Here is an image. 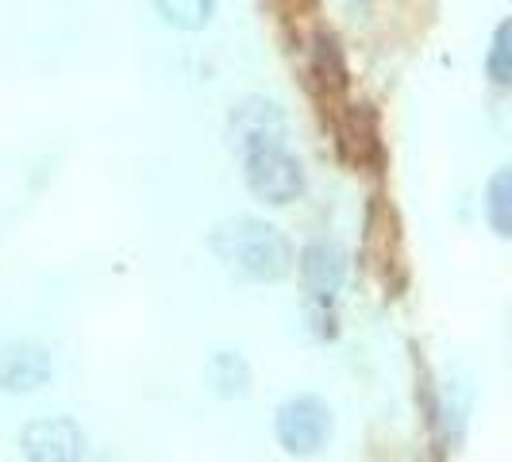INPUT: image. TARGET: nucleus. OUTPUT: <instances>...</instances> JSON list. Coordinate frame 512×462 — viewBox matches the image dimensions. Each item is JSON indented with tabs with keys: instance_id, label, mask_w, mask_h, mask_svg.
<instances>
[{
	"instance_id": "obj_1",
	"label": "nucleus",
	"mask_w": 512,
	"mask_h": 462,
	"mask_svg": "<svg viewBox=\"0 0 512 462\" xmlns=\"http://www.w3.org/2000/svg\"><path fill=\"white\" fill-rule=\"evenodd\" d=\"M208 247L231 274H239L247 282H278L293 266V247H289L285 231L258 216L220 220L208 235Z\"/></svg>"
},
{
	"instance_id": "obj_2",
	"label": "nucleus",
	"mask_w": 512,
	"mask_h": 462,
	"mask_svg": "<svg viewBox=\"0 0 512 462\" xmlns=\"http://www.w3.org/2000/svg\"><path fill=\"white\" fill-rule=\"evenodd\" d=\"M332 405L316 393H297L289 397L278 416H274V436L282 443L285 455H297V459H308V455H320L332 439Z\"/></svg>"
},
{
	"instance_id": "obj_3",
	"label": "nucleus",
	"mask_w": 512,
	"mask_h": 462,
	"mask_svg": "<svg viewBox=\"0 0 512 462\" xmlns=\"http://www.w3.org/2000/svg\"><path fill=\"white\" fill-rule=\"evenodd\" d=\"M243 178L258 201L278 208L293 205L305 193V166L285 147H262V151L243 154Z\"/></svg>"
},
{
	"instance_id": "obj_4",
	"label": "nucleus",
	"mask_w": 512,
	"mask_h": 462,
	"mask_svg": "<svg viewBox=\"0 0 512 462\" xmlns=\"http://www.w3.org/2000/svg\"><path fill=\"white\" fill-rule=\"evenodd\" d=\"M285 112L270 97H243L228 116V139L239 154L262 151V147H285Z\"/></svg>"
},
{
	"instance_id": "obj_5",
	"label": "nucleus",
	"mask_w": 512,
	"mask_h": 462,
	"mask_svg": "<svg viewBox=\"0 0 512 462\" xmlns=\"http://www.w3.org/2000/svg\"><path fill=\"white\" fill-rule=\"evenodd\" d=\"M20 451L27 462H81L85 432L70 416H35L20 432Z\"/></svg>"
},
{
	"instance_id": "obj_6",
	"label": "nucleus",
	"mask_w": 512,
	"mask_h": 462,
	"mask_svg": "<svg viewBox=\"0 0 512 462\" xmlns=\"http://www.w3.org/2000/svg\"><path fill=\"white\" fill-rule=\"evenodd\" d=\"M54 378V359L43 343L16 339L0 347V393H39Z\"/></svg>"
},
{
	"instance_id": "obj_7",
	"label": "nucleus",
	"mask_w": 512,
	"mask_h": 462,
	"mask_svg": "<svg viewBox=\"0 0 512 462\" xmlns=\"http://www.w3.org/2000/svg\"><path fill=\"white\" fill-rule=\"evenodd\" d=\"M297 266H301V282H305L312 301L328 305L335 293L343 289L347 255H343V247L335 239H312L305 251H301V258H297Z\"/></svg>"
},
{
	"instance_id": "obj_8",
	"label": "nucleus",
	"mask_w": 512,
	"mask_h": 462,
	"mask_svg": "<svg viewBox=\"0 0 512 462\" xmlns=\"http://www.w3.org/2000/svg\"><path fill=\"white\" fill-rule=\"evenodd\" d=\"M208 385L224 401L247 397V389H251V366H247V359L239 351H216L208 359Z\"/></svg>"
},
{
	"instance_id": "obj_9",
	"label": "nucleus",
	"mask_w": 512,
	"mask_h": 462,
	"mask_svg": "<svg viewBox=\"0 0 512 462\" xmlns=\"http://www.w3.org/2000/svg\"><path fill=\"white\" fill-rule=\"evenodd\" d=\"M158 16L178 31H201L216 16V0H154Z\"/></svg>"
},
{
	"instance_id": "obj_10",
	"label": "nucleus",
	"mask_w": 512,
	"mask_h": 462,
	"mask_svg": "<svg viewBox=\"0 0 512 462\" xmlns=\"http://www.w3.org/2000/svg\"><path fill=\"white\" fill-rule=\"evenodd\" d=\"M486 212H489V224L501 239L512 235V170L501 166L486 185Z\"/></svg>"
},
{
	"instance_id": "obj_11",
	"label": "nucleus",
	"mask_w": 512,
	"mask_h": 462,
	"mask_svg": "<svg viewBox=\"0 0 512 462\" xmlns=\"http://www.w3.org/2000/svg\"><path fill=\"white\" fill-rule=\"evenodd\" d=\"M486 74L493 77V85H509L512 81V24L501 20L493 31V47L486 54Z\"/></svg>"
}]
</instances>
